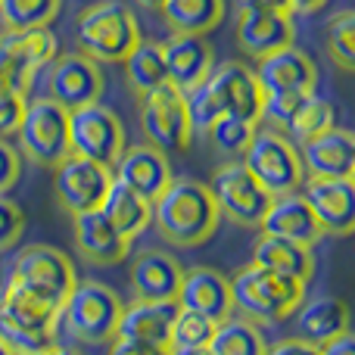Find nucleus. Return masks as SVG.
I'll list each match as a JSON object with an SVG mask.
<instances>
[{
  "mask_svg": "<svg viewBox=\"0 0 355 355\" xmlns=\"http://www.w3.org/2000/svg\"><path fill=\"white\" fill-rule=\"evenodd\" d=\"M218 218L221 215L209 193V184L193 178H172L168 187L153 200L156 231L181 250L206 243L218 227Z\"/></svg>",
  "mask_w": 355,
  "mask_h": 355,
  "instance_id": "f257e3e1",
  "label": "nucleus"
},
{
  "mask_svg": "<svg viewBox=\"0 0 355 355\" xmlns=\"http://www.w3.org/2000/svg\"><path fill=\"white\" fill-rule=\"evenodd\" d=\"M302 300H306V284L268 271L256 262L240 268L231 281L234 312H240L252 324H277L290 318Z\"/></svg>",
  "mask_w": 355,
  "mask_h": 355,
  "instance_id": "f03ea898",
  "label": "nucleus"
},
{
  "mask_svg": "<svg viewBox=\"0 0 355 355\" xmlns=\"http://www.w3.org/2000/svg\"><path fill=\"white\" fill-rule=\"evenodd\" d=\"M60 327V306L28 293L10 281L0 293V340L12 346L19 355L47 349L56 343Z\"/></svg>",
  "mask_w": 355,
  "mask_h": 355,
  "instance_id": "7ed1b4c3",
  "label": "nucleus"
},
{
  "mask_svg": "<svg viewBox=\"0 0 355 355\" xmlns=\"http://www.w3.org/2000/svg\"><path fill=\"white\" fill-rule=\"evenodd\" d=\"M141 44V25L122 0H97L78 16V53L94 62H125Z\"/></svg>",
  "mask_w": 355,
  "mask_h": 355,
  "instance_id": "20e7f679",
  "label": "nucleus"
},
{
  "mask_svg": "<svg viewBox=\"0 0 355 355\" xmlns=\"http://www.w3.org/2000/svg\"><path fill=\"white\" fill-rule=\"evenodd\" d=\"M122 300L100 281H75L60 306V324L85 346H103L116 337Z\"/></svg>",
  "mask_w": 355,
  "mask_h": 355,
  "instance_id": "39448f33",
  "label": "nucleus"
},
{
  "mask_svg": "<svg viewBox=\"0 0 355 355\" xmlns=\"http://www.w3.org/2000/svg\"><path fill=\"white\" fill-rule=\"evenodd\" d=\"M243 168L268 190L271 196H284V193H296L306 181V172H302V159L300 150L293 147L287 135L281 131H256L250 141V147L240 156Z\"/></svg>",
  "mask_w": 355,
  "mask_h": 355,
  "instance_id": "423d86ee",
  "label": "nucleus"
},
{
  "mask_svg": "<svg viewBox=\"0 0 355 355\" xmlns=\"http://www.w3.org/2000/svg\"><path fill=\"white\" fill-rule=\"evenodd\" d=\"M16 137L25 159L41 168H56L69 156V110L50 97L28 100Z\"/></svg>",
  "mask_w": 355,
  "mask_h": 355,
  "instance_id": "0eeeda50",
  "label": "nucleus"
},
{
  "mask_svg": "<svg viewBox=\"0 0 355 355\" xmlns=\"http://www.w3.org/2000/svg\"><path fill=\"white\" fill-rule=\"evenodd\" d=\"M56 56V37L50 28H25L0 35V91L28 94L37 72Z\"/></svg>",
  "mask_w": 355,
  "mask_h": 355,
  "instance_id": "6e6552de",
  "label": "nucleus"
},
{
  "mask_svg": "<svg viewBox=\"0 0 355 355\" xmlns=\"http://www.w3.org/2000/svg\"><path fill=\"white\" fill-rule=\"evenodd\" d=\"M125 150V128L110 106L87 103L69 110V153L112 168Z\"/></svg>",
  "mask_w": 355,
  "mask_h": 355,
  "instance_id": "1a4fd4ad",
  "label": "nucleus"
},
{
  "mask_svg": "<svg viewBox=\"0 0 355 355\" xmlns=\"http://www.w3.org/2000/svg\"><path fill=\"white\" fill-rule=\"evenodd\" d=\"M10 281H16L19 287L53 302V306H62V300L75 287L78 275H75V265L69 262V256L62 250L47 243H31L16 256Z\"/></svg>",
  "mask_w": 355,
  "mask_h": 355,
  "instance_id": "9d476101",
  "label": "nucleus"
},
{
  "mask_svg": "<svg viewBox=\"0 0 355 355\" xmlns=\"http://www.w3.org/2000/svg\"><path fill=\"white\" fill-rule=\"evenodd\" d=\"M141 128L150 147L162 153H181L190 147V119H187V100L184 94L166 85L153 87L141 97Z\"/></svg>",
  "mask_w": 355,
  "mask_h": 355,
  "instance_id": "9b49d317",
  "label": "nucleus"
},
{
  "mask_svg": "<svg viewBox=\"0 0 355 355\" xmlns=\"http://www.w3.org/2000/svg\"><path fill=\"white\" fill-rule=\"evenodd\" d=\"M209 193H212L218 215L237 221L243 227H259V221L265 218L271 200L275 196L262 187L250 172L243 168V162H225L215 168L212 181H209Z\"/></svg>",
  "mask_w": 355,
  "mask_h": 355,
  "instance_id": "f8f14e48",
  "label": "nucleus"
},
{
  "mask_svg": "<svg viewBox=\"0 0 355 355\" xmlns=\"http://www.w3.org/2000/svg\"><path fill=\"white\" fill-rule=\"evenodd\" d=\"M110 184H112V168L85 159V156L69 153L66 159L56 166V178H53L56 202H60L69 215L94 212V209H100Z\"/></svg>",
  "mask_w": 355,
  "mask_h": 355,
  "instance_id": "ddd939ff",
  "label": "nucleus"
},
{
  "mask_svg": "<svg viewBox=\"0 0 355 355\" xmlns=\"http://www.w3.org/2000/svg\"><path fill=\"white\" fill-rule=\"evenodd\" d=\"M206 87L212 94L215 106H218L221 116H234L243 119L250 125L262 122V103L265 94L256 81V72L243 62H221L212 69V75L206 78Z\"/></svg>",
  "mask_w": 355,
  "mask_h": 355,
  "instance_id": "4468645a",
  "label": "nucleus"
},
{
  "mask_svg": "<svg viewBox=\"0 0 355 355\" xmlns=\"http://www.w3.org/2000/svg\"><path fill=\"white\" fill-rule=\"evenodd\" d=\"M50 100L62 110H78L87 103H100L103 94V72L100 62H94L85 53H66L60 60H50V78H47Z\"/></svg>",
  "mask_w": 355,
  "mask_h": 355,
  "instance_id": "2eb2a0df",
  "label": "nucleus"
},
{
  "mask_svg": "<svg viewBox=\"0 0 355 355\" xmlns=\"http://www.w3.org/2000/svg\"><path fill=\"white\" fill-rule=\"evenodd\" d=\"M306 202L315 212L324 237H346L355 231V187L352 178H306Z\"/></svg>",
  "mask_w": 355,
  "mask_h": 355,
  "instance_id": "dca6fc26",
  "label": "nucleus"
},
{
  "mask_svg": "<svg viewBox=\"0 0 355 355\" xmlns=\"http://www.w3.org/2000/svg\"><path fill=\"white\" fill-rule=\"evenodd\" d=\"M256 81L265 97H284V94H312L318 81L312 56L300 47H281L275 53L256 60Z\"/></svg>",
  "mask_w": 355,
  "mask_h": 355,
  "instance_id": "f3484780",
  "label": "nucleus"
},
{
  "mask_svg": "<svg viewBox=\"0 0 355 355\" xmlns=\"http://www.w3.org/2000/svg\"><path fill=\"white\" fill-rule=\"evenodd\" d=\"M162 47V60H166L168 85L178 87L181 94L193 91L196 85L212 75L215 69V50L206 35H172Z\"/></svg>",
  "mask_w": 355,
  "mask_h": 355,
  "instance_id": "a211bd4d",
  "label": "nucleus"
},
{
  "mask_svg": "<svg viewBox=\"0 0 355 355\" xmlns=\"http://www.w3.org/2000/svg\"><path fill=\"white\" fill-rule=\"evenodd\" d=\"M112 178L119 184H125V187H131L137 196H144L153 206V200L168 187V181L175 175L162 150L150 147V144H137V147L122 150V156L112 166Z\"/></svg>",
  "mask_w": 355,
  "mask_h": 355,
  "instance_id": "6ab92c4d",
  "label": "nucleus"
},
{
  "mask_svg": "<svg viewBox=\"0 0 355 355\" xmlns=\"http://www.w3.org/2000/svg\"><path fill=\"white\" fill-rule=\"evenodd\" d=\"M302 172L309 178H352L355 175V137L346 128H327L300 150Z\"/></svg>",
  "mask_w": 355,
  "mask_h": 355,
  "instance_id": "aec40b11",
  "label": "nucleus"
},
{
  "mask_svg": "<svg viewBox=\"0 0 355 355\" xmlns=\"http://www.w3.org/2000/svg\"><path fill=\"white\" fill-rule=\"evenodd\" d=\"M293 19L290 12L275 10H240L237 16V44L246 56L262 60L281 47L293 44Z\"/></svg>",
  "mask_w": 355,
  "mask_h": 355,
  "instance_id": "412c9836",
  "label": "nucleus"
},
{
  "mask_svg": "<svg viewBox=\"0 0 355 355\" xmlns=\"http://www.w3.org/2000/svg\"><path fill=\"white\" fill-rule=\"evenodd\" d=\"M181 277H184V268L172 252L144 250L131 262V290H135L137 300L175 302Z\"/></svg>",
  "mask_w": 355,
  "mask_h": 355,
  "instance_id": "4be33fe9",
  "label": "nucleus"
},
{
  "mask_svg": "<svg viewBox=\"0 0 355 355\" xmlns=\"http://www.w3.org/2000/svg\"><path fill=\"white\" fill-rule=\"evenodd\" d=\"M175 302L181 309L206 315V318H212L218 324V321H225L234 312L231 281L215 268H190V271H184Z\"/></svg>",
  "mask_w": 355,
  "mask_h": 355,
  "instance_id": "5701e85b",
  "label": "nucleus"
},
{
  "mask_svg": "<svg viewBox=\"0 0 355 355\" xmlns=\"http://www.w3.org/2000/svg\"><path fill=\"white\" fill-rule=\"evenodd\" d=\"M259 231L268 234V237L293 240V243H302V246H315L324 237L318 218H315V212L309 209L302 193L275 196L268 212H265V218L259 221Z\"/></svg>",
  "mask_w": 355,
  "mask_h": 355,
  "instance_id": "b1692460",
  "label": "nucleus"
},
{
  "mask_svg": "<svg viewBox=\"0 0 355 355\" xmlns=\"http://www.w3.org/2000/svg\"><path fill=\"white\" fill-rule=\"evenodd\" d=\"M72 225H75V246H78V252L87 259V262L119 265L128 259L131 240L122 237V234L106 221V215L100 212V209L72 215Z\"/></svg>",
  "mask_w": 355,
  "mask_h": 355,
  "instance_id": "393cba45",
  "label": "nucleus"
},
{
  "mask_svg": "<svg viewBox=\"0 0 355 355\" xmlns=\"http://www.w3.org/2000/svg\"><path fill=\"white\" fill-rule=\"evenodd\" d=\"M175 315H178V302L137 300V302H131V306H122V318H119L116 337H131V340H144V343L168 346Z\"/></svg>",
  "mask_w": 355,
  "mask_h": 355,
  "instance_id": "a878e982",
  "label": "nucleus"
},
{
  "mask_svg": "<svg viewBox=\"0 0 355 355\" xmlns=\"http://www.w3.org/2000/svg\"><path fill=\"white\" fill-rule=\"evenodd\" d=\"M296 331H300V340L321 346L349 331V309L337 296H315L309 302L302 300L296 309Z\"/></svg>",
  "mask_w": 355,
  "mask_h": 355,
  "instance_id": "bb28decb",
  "label": "nucleus"
},
{
  "mask_svg": "<svg viewBox=\"0 0 355 355\" xmlns=\"http://www.w3.org/2000/svg\"><path fill=\"white\" fill-rule=\"evenodd\" d=\"M252 262L268 271H277V275L293 277L300 284H309L315 275L312 246L293 243V240H284V237H268V234H262L252 243Z\"/></svg>",
  "mask_w": 355,
  "mask_h": 355,
  "instance_id": "cd10ccee",
  "label": "nucleus"
},
{
  "mask_svg": "<svg viewBox=\"0 0 355 355\" xmlns=\"http://www.w3.org/2000/svg\"><path fill=\"white\" fill-rule=\"evenodd\" d=\"M100 212H103L106 221L128 240H135L137 234L153 221V206H150L144 196H137L131 187L119 184L116 178H112L110 190H106L103 202H100Z\"/></svg>",
  "mask_w": 355,
  "mask_h": 355,
  "instance_id": "c85d7f7f",
  "label": "nucleus"
},
{
  "mask_svg": "<svg viewBox=\"0 0 355 355\" xmlns=\"http://www.w3.org/2000/svg\"><path fill=\"white\" fill-rule=\"evenodd\" d=\"M159 12L175 35H209L225 16V0H166Z\"/></svg>",
  "mask_w": 355,
  "mask_h": 355,
  "instance_id": "c756f323",
  "label": "nucleus"
},
{
  "mask_svg": "<svg viewBox=\"0 0 355 355\" xmlns=\"http://www.w3.org/2000/svg\"><path fill=\"white\" fill-rule=\"evenodd\" d=\"M209 349H212V355H265V337L259 324L227 315L225 321L215 324Z\"/></svg>",
  "mask_w": 355,
  "mask_h": 355,
  "instance_id": "7c9ffc66",
  "label": "nucleus"
},
{
  "mask_svg": "<svg viewBox=\"0 0 355 355\" xmlns=\"http://www.w3.org/2000/svg\"><path fill=\"white\" fill-rule=\"evenodd\" d=\"M125 78H128L131 91H135L137 97H144L147 91L166 85L168 75H166V60H162L159 44H153V41L137 44V47L131 50V56L125 60Z\"/></svg>",
  "mask_w": 355,
  "mask_h": 355,
  "instance_id": "2f4dec72",
  "label": "nucleus"
},
{
  "mask_svg": "<svg viewBox=\"0 0 355 355\" xmlns=\"http://www.w3.org/2000/svg\"><path fill=\"white\" fill-rule=\"evenodd\" d=\"M334 119H337V106H334L331 100L318 97V94H309V97L290 112L284 131H287V137H296L300 144H306V141H312V137L324 135L327 128H334Z\"/></svg>",
  "mask_w": 355,
  "mask_h": 355,
  "instance_id": "473e14b6",
  "label": "nucleus"
},
{
  "mask_svg": "<svg viewBox=\"0 0 355 355\" xmlns=\"http://www.w3.org/2000/svg\"><path fill=\"white\" fill-rule=\"evenodd\" d=\"M62 0H0V19L6 31L47 28L56 19Z\"/></svg>",
  "mask_w": 355,
  "mask_h": 355,
  "instance_id": "72a5a7b5",
  "label": "nucleus"
},
{
  "mask_svg": "<svg viewBox=\"0 0 355 355\" xmlns=\"http://www.w3.org/2000/svg\"><path fill=\"white\" fill-rule=\"evenodd\" d=\"M206 135L212 137L215 150H218L221 156L237 159V156H243V150L250 147L252 135H256V125L243 122V119H234V116H218Z\"/></svg>",
  "mask_w": 355,
  "mask_h": 355,
  "instance_id": "f704fd0d",
  "label": "nucleus"
},
{
  "mask_svg": "<svg viewBox=\"0 0 355 355\" xmlns=\"http://www.w3.org/2000/svg\"><path fill=\"white\" fill-rule=\"evenodd\" d=\"M215 334V321L206 318L200 312H190V309L178 306V315L172 321V337H168V346L172 349H187V346H209Z\"/></svg>",
  "mask_w": 355,
  "mask_h": 355,
  "instance_id": "c9c22d12",
  "label": "nucleus"
},
{
  "mask_svg": "<svg viewBox=\"0 0 355 355\" xmlns=\"http://www.w3.org/2000/svg\"><path fill=\"white\" fill-rule=\"evenodd\" d=\"M327 53L340 69L355 66V16L352 10H340L327 25Z\"/></svg>",
  "mask_w": 355,
  "mask_h": 355,
  "instance_id": "e433bc0d",
  "label": "nucleus"
},
{
  "mask_svg": "<svg viewBox=\"0 0 355 355\" xmlns=\"http://www.w3.org/2000/svg\"><path fill=\"white\" fill-rule=\"evenodd\" d=\"M25 103L28 97L25 94H16V91H0V137H12L22 125V116H25Z\"/></svg>",
  "mask_w": 355,
  "mask_h": 355,
  "instance_id": "4c0bfd02",
  "label": "nucleus"
},
{
  "mask_svg": "<svg viewBox=\"0 0 355 355\" xmlns=\"http://www.w3.org/2000/svg\"><path fill=\"white\" fill-rule=\"evenodd\" d=\"M25 231V212L12 200L0 196V250H10Z\"/></svg>",
  "mask_w": 355,
  "mask_h": 355,
  "instance_id": "58836bf2",
  "label": "nucleus"
},
{
  "mask_svg": "<svg viewBox=\"0 0 355 355\" xmlns=\"http://www.w3.org/2000/svg\"><path fill=\"white\" fill-rule=\"evenodd\" d=\"M106 355H172V346L144 343V340H131V337H112Z\"/></svg>",
  "mask_w": 355,
  "mask_h": 355,
  "instance_id": "ea45409f",
  "label": "nucleus"
},
{
  "mask_svg": "<svg viewBox=\"0 0 355 355\" xmlns=\"http://www.w3.org/2000/svg\"><path fill=\"white\" fill-rule=\"evenodd\" d=\"M19 168H22L19 153L12 150L10 141H3V137H0V196H6V190L19 181Z\"/></svg>",
  "mask_w": 355,
  "mask_h": 355,
  "instance_id": "a19ab883",
  "label": "nucleus"
},
{
  "mask_svg": "<svg viewBox=\"0 0 355 355\" xmlns=\"http://www.w3.org/2000/svg\"><path fill=\"white\" fill-rule=\"evenodd\" d=\"M265 355H321V349L309 340L290 337V340H277L275 346H265Z\"/></svg>",
  "mask_w": 355,
  "mask_h": 355,
  "instance_id": "79ce46f5",
  "label": "nucleus"
},
{
  "mask_svg": "<svg viewBox=\"0 0 355 355\" xmlns=\"http://www.w3.org/2000/svg\"><path fill=\"white\" fill-rule=\"evenodd\" d=\"M318 349H321V355H355V337L346 331V334H340V337L321 343Z\"/></svg>",
  "mask_w": 355,
  "mask_h": 355,
  "instance_id": "37998d69",
  "label": "nucleus"
},
{
  "mask_svg": "<svg viewBox=\"0 0 355 355\" xmlns=\"http://www.w3.org/2000/svg\"><path fill=\"white\" fill-rule=\"evenodd\" d=\"M240 10H275V12H290L287 0H240ZM293 16V12H290Z\"/></svg>",
  "mask_w": 355,
  "mask_h": 355,
  "instance_id": "c03bdc74",
  "label": "nucleus"
},
{
  "mask_svg": "<svg viewBox=\"0 0 355 355\" xmlns=\"http://www.w3.org/2000/svg\"><path fill=\"white\" fill-rule=\"evenodd\" d=\"M290 3V12H315L327 3V0H287Z\"/></svg>",
  "mask_w": 355,
  "mask_h": 355,
  "instance_id": "a18cd8bd",
  "label": "nucleus"
},
{
  "mask_svg": "<svg viewBox=\"0 0 355 355\" xmlns=\"http://www.w3.org/2000/svg\"><path fill=\"white\" fill-rule=\"evenodd\" d=\"M28 355H81V352H75V349H66V346H47V349H37V352H28Z\"/></svg>",
  "mask_w": 355,
  "mask_h": 355,
  "instance_id": "49530a36",
  "label": "nucleus"
},
{
  "mask_svg": "<svg viewBox=\"0 0 355 355\" xmlns=\"http://www.w3.org/2000/svg\"><path fill=\"white\" fill-rule=\"evenodd\" d=\"M172 355H212L209 346H187V349H172Z\"/></svg>",
  "mask_w": 355,
  "mask_h": 355,
  "instance_id": "de8ad7c7",
  "label": "nucleus"
},
{
  "mask_svg": "<svg viewBox=\"0 0 355 355\" xmlns=\"http://www.w3.org/2000/svg\"><path fill=\"white\" fill-rule=\"evenodd\" d=\"M137 3H141L144 10H159V6L166 3V0H137Z\"/></svg>",
  "mask_w": 355,
  "mask_h": 355,
  "instance_id": "09e8293b",
  "label": "nucleus"
},
{
  "mask_svg": "<svg viewBox=\"0 0 355 355\" xmlns=\"http://www.w3.org/2000/svg\"><path fill=\"white\" fill-rule=\"evenodd\" d=\"M0 355H19L16 349H12L10 343H6V340H0Z\"/></svg>",
  "mask_w": 355,
  "mask_h": 355,
  "instance_id": "8fccbe9b",
  "label": "nucleus"
}]
</instances>
